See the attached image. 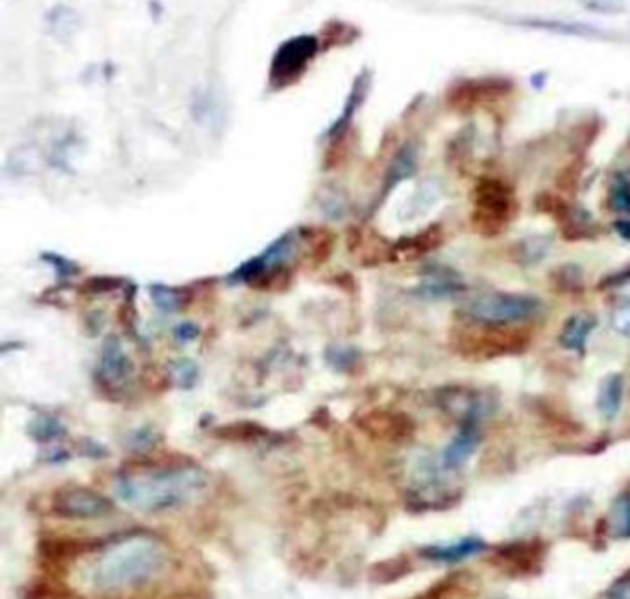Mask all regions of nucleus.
Wrapping results in <instances>:
<instances>
[{
    "instance_id": "nucleus-1",
    "label": "nucleus",
    "mask_w": 630,
    "mask_h": 599,
    "mask_svg": "<svg viewBox=\"0 0 630 599\" xmlns=\"http://www.w3.org/2000/svg\"><path fill=\"white\" fill-rule=\"evenodd\" d=\"M172 553L161 538L132 533L97 551L85 568V587L97 594L119 596L150 585L165 574Z\"/></svg>"
},
{
    "instance_id": "nucleus-2",
    "label": "nucleus",
    "mask_w": 630,
    "mask_h": 599,
    "mask_svg": "<svg viewBox=\"0 0 630 599\" xmlns=\"http://www.w3.org/2000/svg\"><path fill=\"white\" fill-rule=\"evenodd\" d=\"M206 483V474L196 466H152L119 477L115 490L122 502L154 513L189 502Z\"/></svg>"
},
{
    "instance_id": "nucleus-3",
    "label": "nucleus",
    "mask_w": 630,
    "mask_h": 599,
    "mask_svg": "<svg viewBox=\"0 0 630 599\" xmlns=\"http://www.w3.org/2000/svg\"><path fill=\"white\" fill-rule=\"evenodd\" d=\"M531 333L520 326H496L466 318L449 331V346L462 359L492 361L520 355L531 346Z\"/></svg>"
},
{
    "instance_id": "nucleus-4",
    "label": "nucleus",
    "mask_w": 630,
    "mask_h": 599,
    "mask_svg": "<svg viewBox=\"0 0 630 599\" xmlns=\"http://www.w3.org/2000/svg\"><path fill=\"white\" fill-rule=\"evenodd\" d=\"M473 230L483 237H497L509 228L518 215V198L514 189L497 178H481L472 193Z\"/></svg>"
},
{
    "instance_id": "nucleus-5",
    "label": "nucleus",
    "mask_w": 630,
    "mask_h": 599,
    "mask_svg": "<svg viewBox=\"0 0 630 599\" xmlns=\"http://www.w3.org/2000/svg\"><path fill=\"white\" fill-rule=\"evenodd\" d=\"M540 302L527 294L486 293L472 298L464 306V317L496 326H518L533 318Z\"/></svg>"
},
{
    "instance_id": "nucleus-6",
    "label": "nucleus",
    "mask_w": 630,
    "mask_h": 599,
    "mask_svg": "<svg viewBox=\"0 0 630 599\" xmlns=\"http://www.w3.org/2000/svg\"><path fill=\"white\" fill-rule=\"evenodd\" d=\"M316 52L318 41L315 36H298L285 41L272 60V78L287 80L298 76L315 58Z\"/></svg>"
},
{
    "instance_id": "nucleus-7",
    "label": "nucleus",
    "mask_w": 630,
    "mask_h": 599,
    "mask_svg": "<svg viewBox=\"0 0 630 599\" xmlns=\"http://www.w3.org/2000/svg\"><path fill=\"white\" fill-rule=\"evenodd\" d=\"M359 428L379 441L405 442L414 435L411 416L388 409H374L359 418Z\"/></svg>"
},
{
    "instance_id": "nucleus-8",
    "label": "nucleus",
    "mask_w": 630,
    "mask_h": 599,
    "mask_svg": "<svg viewBox=\"0 0 630 599\" xmlns=\"http://www.w3.org/2000/svg\"><path fill=\"white\" fill-rule=\"evenodd\" d=\"M52 511L63 518H97L110 511V502L93 490H60L52 500Z\"/></svg>"
},
{
    "instance_id": "nucleus-9",
    "label": "nucleus",
    "mask_w": 630,
    "mask_h": 599,
    "mask_svg": "<svg viewBox=\"0 0 630 599\" xmlns=\"http://www.w3.org/2000/svg\"><path fill=\"white\" fill-rule=\"evenodd\" d=\"M542 544L516 542L497 550V563L505 566L509 574L529 575L542 564Z\"/></svg>"
},
{
    "instance_id": "nucleus-10",
    "label": "nucleus",
    "mask_w": 630,
    "mask_h": 599,
    "mask_svg": "<svg viewBox=\"0 0 630 599\" xmlns=\"http://www.w3.org/2000/svg\"><path fill=\"white\" fill-rule=\"evenodd\" d=\"M486 550V542L479 537H466L448 544V546H431L422 551L425 559L429 561H437V563H459L468 557H473L477 553Z\"/></svg>"
},
{
    "instance_id": "nucleus-11",
    "label": "nucleus",
    "mask_w": 630,
    "mask_h": 599,
    "mask_svg": "<svg viewBox=\"0 0 630 599\" xmlns=\"http://www.w3.org/2000/svg\"><path fill=\"white\" fill-rule=\"evenodd\" d=\"M594 328L595 318L592 315H584V313L573 315L566 320L564 328L560 331L558 343L562 344L566 350H573L577 354H582Z\"/></svg>"
},
{
    "instance_id": "nucleus-12",
    "label": "nucleus",
    "mask_w": 630,
    "mask_h": 599,
    "mask_svg": "<svg viewBox=\"0 0 630 599\" xmlns=\"http://www.w3.org/2000/svg\"><path fill=\"white\" fill-rule=\"evenodd\" d=\"M518 25L525 28H533V30H544L549 34H560V36H599L601 30L592 25H584V23H575V21H564V19H540V17H531V19H523L518 21Z\"/></svg>"
},
{
    "instance_id": "nucleus-13",
    "label": "nucleus",
    "mask_w": 630,
    "mask_h": 599,
    "mask_svg": "<svg viewBox=\"0 0 630 599\" xmlns=\"http://www.w3.org/2000/svg\"><path fill=\"white\" fill-rule=\"evenodd\" d=\"M45 23H47V28H49L52 36L60 39V41H67L80 30L82 19L73 8H69L65 4H56L45 15Z\"/></svg>"
},
{
    "instance_id": "nucleus-14",
    "label": "nucleus",
    "mask_w": 630,
    "mask_h": 599,
    "mask_svg": "<svg viewBox=\"0 0 630 599\" xmlns=\"http://www.w3.org/2000/svg\"><path fill=\"white\" fill-rule=\"evenodd\" d=\"M623 392H625V379L621 374H610L601 381L599 394H597V409L606 420H614L618 415L619 407L623 402Z\"/></svg>"
},
{
    "instance_id": "nucleus-15",
    "label": "nucleus",
    "mask_w": 630,
    "mask_h": 599,
    "mask_svg": "<svg viewBox=\"0 0 630 599\" xmlns=\"http://www.w3.org/2000/svg\"><path fill=\"white\" fill-rule=\"evenodd\" d=\"M370 82H372V78H370L368 71H364V73L357 76V80L353 82L352 93H350V97L346 100V106H344V111H342L339 121L333 124L331 130L328 132L331 139H335V137H340V135L344 134V130L348 128V124L352 121L353 113L363 104L364 97H366V93H368V89H370Z\"/></svg>"
},
{
    "instance_id": "nucleus-16",
    "label": "nucleus",
    "mask_w": 630,
    "mask_h": 599,
    "mask_svg": "<svg viewBox=\"0 0 630 599\" xmlns=\"http://www.w3.org/2000/svg\"><path fill=\"white\" fill-rule=\"evenodd\" d=\"M477 444H479V435L475 426H464L461 433L449 442L444 453V463L448 468L464 465L477 450Z\"/></svg>"
},
{
    "instance_id": "nucleus-17",
    "label": "nucleus",
    "mask_w": 630,
    "mask_h": 599,
    "mask_svg": "<svg viewBox=\"0 0 630 599\" xmlns=\"http://www.w3.org/2000/svg\"><path fill=\"white\" fill-rule=\"evenodd\" d=\"M442 239V230L438 226H431L396 246V256L401 259H416L442 245Z\"/></svg>"
},
{
    "instance_id": "nucleus-18",
    "label": "nucleus",
    "mask_w": 630,
    "mask_h": 599,
    "mask_svg": "<svg viewBox=\"0 0 630 599\" xmlns=\"http://www.w3.org/2000/svg\"><path fill=\"white\" fill-rule=\"evenodd\" d=\"M610 531L616 538H630V492L621 494L612 505Z\"/></svg>"
},
{
    "instance_id": "nucleus-19",
    "label": "nucleus",
    "mask_w": 630,
    "mask_h": 599,
    "mask_svg": "<svg viewBox=\"0 0 630 599\" xmlns=\"http://www.w3.org/2000/svg\"><path fill=\"white\" fill-rule=\"evenodd\" d=\"M610 202L612 208L618 209L619 213H630V184L625 178H618L612 185Z\"/></svg>"
},
{
    "instance_id": "nucleus-20",
    "label": "nucleus",
    "mask_w": 630,
    "mask_h": 599,
    "mask_svg": "<svg viewBox=\"0 0 630 599\" xmlns=\"http://www.w3.org/2000/svg\"><path fill=\"white\" fill-rule=\"evenodd\" d=\"M414 167H416V152H414V148H403L400 156L396 159V163H394V167H392V178L401 180V178L412 174Z\"/></svg>"
},
{
    "instance_id": "nucleus-21",
    "label": "nucleus",
    "mask_w": 630,
    "mask_h": 599,
    "mask_svg": "<svg viewBox=\"0 0 630 599\" xmlns=\"http://www.w3.org/2000/svg\"><path fill=\"white\" fill-rule=\"evenodd\" d=\"M612 328L630 339V298L623 300L612 313Z\"/></svg>"
},
{
    "instance_id": "nucleus-22",
    "label": "nucleus",
    "mask_w": 630,
    "mask_h": 599,
    "mask_svg": "<svg viewBox=\"0 0 630 599\" xmlns=\"http://www.w3.org/2000/svg\"><path fill=\"white\" fill-rule=\"evenodd\" d=\"M582 6L599 13H619L625 10L618 0H582Z\"/></svg>"
},
{
    "instance_id": "nucleus-23",
    "label": "nucleus",
    "mask_w": 630,
    "mask_h": 599,
    "mask_svg": "<svg viewBox=\"0 0 630 599\" xmlns=\"http://www.w3.org/2000/svg\"><path fill=\"white\" fill-rule=\"evenodd\" d=\"M621 581H625V583H630V570L625 574V577H621Z\"/></svg>"
}]
</instances>
